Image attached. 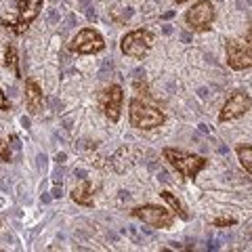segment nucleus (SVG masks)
I'll list each match as a JSON object with an SVG mask.
<instances>
[{"label": "nucleus", "mask_w": 252, "mask_h": 252, "mask_svg": "<svg viewBox=\"0 0 252 252\" xmlns=\"http://www.w3.org/2000/svg\"><path fill=\"white\" fill-rule=\"evenodd\" d=\"M130 124L135 126V128H156V126H160L164 122V114L160 109H156L152 105H145L143 101L139 99H132L130 101Z\"/></svg>", "instance_id": "nucleus-1"}, {"label": "nucleus", "mask_w": 252, "mask_h": 252, "mask_svg": "<svg viewBox=\"0 0 252 252\" xmlns=\"http://www.w3.org/2000/svg\"><path fill=\"white\" fill-rule=\"evenodd\" d=\"M164 158L175 166L183 177H195L198 172L206 166V160L202 156H193V154H185L179 152V149H164Z\"/></svg>", "instance_id": "nucleus-2"}, {"label": "nucleus", "mask_w": 252, "mask_h": 252, "mask_svg": "<svg viewBox=\"0 0 252 252\" xmlns=\"http://www.w3.org/2000/svg\"><path fill=\"white\" fill-rule=\"evenodd\" d=\"M154 44V34L147 30H135L122 38V53L132 59H143Z\"/></svg>", "instance_id": "nucleus-3"}, {"label": "nucleus", "mask_w": 252, "mask_h": 252, "mask_svg": "<svg viewBox=\"0 0 252 252\" xmlns=\"http://www.w3.org/2000/svg\"><path fill=\"white\" fill-rule=\"evenodd\" d=\"M227 61L233 69L252 67V30L246 40H229L227 42Z\"/></svg>", "instance_id": "nucleus-4"}, {"label": "nucleus", "mask_w": 252, "mask_h": 252, "mask_svg": "<svg viewBox=\"0 0 252 252\" xmlns=\"http://www.w3.org/2000/svg\"><path fill=\"white\" fill-rule=\"evenodd\" d=\"M212 19H215V6L210 0H202V2L193 4V9H189L185 15V21L191 30H208Z\"/></svg>", "instance_id": "nucleus-5"}, {"label": "nucleus", "mask_w": 252, "mask_h": 252, "mask_svg": "<svg viewBox=\"0 0 252 252\" xmlns=\"http://www.w3.org/2000/svg\"><path fill=\"white\" fill-rule=\"evenodd\" d=\"M132 217L141 219L143 223L152 225V227H164V229H168V227H172V223H175V217L160 206H139L132 210Z\"/></svg>", "instance_id": "nucleus-6"}, {"label": "nucleus", "mask_w": 252, "mask_h": 252, "mask_svg": "<svg viewBox=\"0 0 252 252\" xmlns=\"http://www.w3.org/2000/svg\"><path fill=\"white\" fill-rule=\"evenodd\" d=\"M105 49V42L101 38L99 32L94 30H80L76 34V38L72 40V51L76 53H82V55H91V53H99Z\"/></svg>", "instance_id": "nucleus-7"}, {"label": "nucleus", "mask_w": 252, "mask_h": 252, "mask_svg": "<svg viewBox=\"0 0 252 252\" xmlns=\"http://www.w3.org/2000/svg\"><path fill=\"white\" fill-rule=\"evenodd\" d=\"M122 89L118 84L109 86V89H105L103 93L99 94V105L101 109H103V114L109 118L112 122H118V118H120V107H122Z\"/></svg>", "instance_id": "nucleus-8"}, {"label": "nucleus", "mask_w": 252, "mask_h": 252, "mask_svg": "<svg viewBox=\"0 0 252 252\" xmlns=\"http://www.w3.org/2000/svg\"><path fill=\"white\" fill-rule=\"evenodd\" d=\"M252 105V101L246 93H235L233 97L227 99V103L223 107V112H220L219 120L220 122H227V120H233V118H240L244 112H248Z\"/></svg>", "instance_id": "nucleus-9"}, {"label": "nucleus", "mask_w": 252, "mask_h": 252, "mask_svg": "<svg viewBox=\"0 0 252 252\" xmlns=\"http://www.w3.org/2000/svg\"><path fill=\"white\" fill-rule=\"evenodd\" d=\"M17 9H19V17H17L19 28H17V32H23L28 28V23H32L38 15H40L42 0H19Z\"/></svg>", "instance_id": "nucleus-10"}, {"label": "nucleus", "mask_w": 252, "mask_h": 252, "mask_svg": "<svg viewBox=\"0 0 252 252\" xmlns=\"http://www.w3.org/2000/svg\"><path fill=\"white\" fill-rule=\"evenodd\" d=\"M26 103H28L30 114H38L42 109V93L34 80L26 82Z\"/></svg>", "instance_id": "nucleus-11"}, {"label": "nucleus", "mask_w": 252, "mask_h": 252, "mask_svg": "<svg viewBox=\"0 0 252 252\" xmlns=\"http://www.w3.org/2000/svg\"><path fill=\"white\" fill-rule=\"evenodd\" d=\"M72 198H74L78 204H82V206H91V204H93V187H91L89 181L82 179V183L74 189Z\"/></svg>", "instance_id": "nucleus-12"}, {"label": "nucleus", "mask_w": 252, "mask_h": 252, "mask_svg": "<svg viewBox=\"0 0 252 252\" xmlns=\"http://www.w3.org/2000/svg\"><path fill=\"white\" fill-rule=\"evenodd\" d=\"M238 158L242 166L252 175V147L250 145H238Z\"/></svg>", "instance_id": "nucleus-13"}, {"label": "nucleus", "mask_w": 252, "mask_h": 252, "mask_svg": "<svg viewBox=\"0 0 252 252\" xmlns=\"http://www.w3.org/2000/svg\"><path fill=\"white\" fill-rule=\"evenodd\" d=\"M162 198H164V200H166V202L170 204V208L175 210V212H177V215H179L181 219H185V220L189 219V215H187V212H185V208H183V204H181V202H179V200H177V198H175V195H172L170 191H162Z\"/></svg>", "instance_id": "nucleus-14"}, {"label": "nucleus", "mask_w": 252, "mask_h": 252, "mask_svg": "<svg viewBox=\"0 0 252 252\" xmlns=\"http://www.w3.org/2000/svg\"><path fill=\"white\" fill-rule=\"evenodd\" d=\"M6 65L13 67L15 76H19V61H17V55H15L13 46H9V49H6Z\"/></svg>", "instance_id": "nucleus-15"}, {"label": "nucleus", "mask_w": 252, "mask_h": 252, "mask_svg": "<svg viewBox=\"0 0 252 252\" xmlns=\"http://www.w3.org/2000/svg\"><path fill=\"white\" fill-rule=\"evenodd\" d=\"M0 160L4 162L11 160V149H9V143H4V141H0Z\"/></svg>", "instance_id": "nucleus-16"}, {"label": "nucleus", "mask_w": 252, "mask_h": 252, "mask_svg": "<svg viewBox=\"0 0 252 252\" xmlns=\"http://www.w3.org/2000/svg\"><path fill=\"white\" fill-rule=\"evenodd\" d=\"M112 69H114V61H112V59L103 61V67H101V72H99V78H105V74L112 72Z\"/></svg>", "instance_id": "nucleus-17"}, {"label": "nucleus", "mask_w": 252, "mask_h": 252, "mask_svg": "<svg viewBox=\"0 0 252 252\" xmlns=\"http://www.w3.org/2000/svg\"><path fill=\"white\" fill-rule=\"evenodd\" d=\"M0 109H11V103H9V99L4 97L2 89H0Z\"/></svg>", "instance_id": "nucleus-18"}, {"label": "nucleus", "mask_w": 252, "mask_h": 252, "mask_svg": "<svg viewBox=\"0 0 252 252\" xmlns=\"http://www.w3.org/2000/svg\"><path fill=\"white\" fill-rule=\"evenodd\" d=\"M46 160H49V158H46L44 154H40V156H38V168H40L42 172L46 170Z\"/></svg>", "instance_id": "nucleus-19"}, {"label": "nucleus", "mask_w": 252, "mask_h": 252, "mask_svg": "<svg viewBox=\"0 0 252 252\" xmlns=\"http://www.w3.org/2000/svg\"><path fill=\"white\" fill-rule=\"evenodd\" d=\"M158 179H160V181H164V183H168V181H170V177H168V172L166 170H158Z\"/></svg>", "instance_id": "nucleus-20"}, {"label": "nucleus", "mask_w": 252, "mask_h": 252, "mask_svg": "<svg viewBox=\"0 0 252 252\" xmlns=\"http://www.w3.org/2000/svg\"><path fill=\"white\" fill-rule=\"evenodd\" d=\"M74 23H76V15H69L67 21H65V26H63V28L69 30V28H74Z\"/></svg>", "instance_id": "nucleus-21"}, {"label": "nucleus", "mask_w": 252, "mask_h": 252, "mask_svg": "<svg viewBox=\"0 0 252 252\" xmlns=\"http://www.w3.org/2000/svg\"><path fill=\"white\" fill-rule=\"evenodd\" d=\"M49 21H51V23H57V21H59V13H57V9H53V11H51Z\"/></svg>", "instance_id": "nucleus-22"}, {"label": "nucleus", "mask_w": 252, "mask_h": 252, "mask_svg": "<svg viewBox=\"0 0 252 252\" xmlns=\"http://www.w3.org/2000/svg\"><path fill=\"white\" fill-rule=\"evenodd\" d=\"M53 198H61V183H57L53 187Z\"/></svg>", "instance_id": "nucleus-23"}, {"label": "nucleus", "mask_w": 252, "mask_h": 252, "mask_svg": "<svg viewBox=\"0 0 252 252\" xmlns=\"http://www.w3.org/2000/svg\"><path fill=\"white\" fill-rule=\"evenodd\" d=\"M198 97L200 99H208V89H204V86H202V89H198Z\"/></svg>", "instance_id": "nucleus-24"}, {"label": "nucleus", "mask_w": 252, "mask_h": 252, "mask_svg": "<svg viewBox=\"0 0 252 252\" xmlns=\"http://www.w3.org/2000/svg\"><path fill=\"white\" fill-rule=\"evenodd\" d=\"M181 40H183V42H191V36H189L187 32H183V34H181Z\"/></svg>", "instance_id": "nucleus-25"}, {"label": "nucleus", "mask_w": 252, "mask_h": 252, "mask_svg": "<svg viewBox=\"0 0 252 252\" xmlns=\"http://www.w3.org/2000/svg\"><path fill=\"white\" fill-rule=\"evenodd\" d=\"M172 17H175V11H166L162 15V19H172Z\"/></svg>", "instance_id": "nucleus-26"}, {"label": "nucleus", "mask_w": 252, "mask_h": 252, "mask_svg": "<svg viewBox=\"0 0 252 252\" xmlns=\"http://www.w3.org/2000/svg\"><path fill=\"white\" fill-rule=\"evenodd\" d=\"M55 160H57V164H63V162H65V154H57Z\"/></svg>", "instance_id": "nucleus-27"}, {"label": "nucleus", "mask_w": 252, "mask_h": 252, "mask_svg": "<svg viewBox=\"0 0 252 252\" xmlns=\"http://www.w3.org/2000/svg\"><path fill=\"white\" fill-rule=\"evenodd\" d=\"M162 32H164V34H172V26H164Z\"/></svg>", "instance_id": "nucleus-28"}, {"label": "nucleus", "mask_w": 252, "mask_h": 252, "mask_svg": "<svg viewBox=\"0 0 252 252\" xmlns=\"http://www.w3.org/2000/svg\"><path fill=\"white\" fill-rule=\"evenodd\" d=\"M74 175H78V177H80V179H86V172H84V170H76V172H74Z\"/></svg>", "instance_id": "nucleus-29"}, {"label": "nucleus", "mask_w": 252, "mask_h": 252, "mask_svg": "<svg viewBox=\"0 0 252 252\" xmlns=\"http://www.w3.org/2000/svg\"><path fill=\"white\" fill-rule=\"evenodd\" d=\"M219 152H220V154H227V152H229V149H227L225 145H219Z\"/></svg>", "instance_id": "nucleus-30"}, {"label": "nucleus", "mask_w": 252, "mask_h": 252, "mask_svg": "<svg viewBox=\"0 0 252 252\" xmlns=\"http://www.w3.org/2000/svg\"><path fill=\"white\" fill-rule=\"evenodd\" d=\"M175 2H177V4H181V2H187V0H175Z\"/></svg>", "instance_id": "nucleus-31"}, {"label": "nucleus", "mask_w": 252, "mask_h": 252, "mask_svg": "<svg viewBox=\"0 0 252 252\" xmlns=\"http://www.w3.org/2000/svg\"><path fill=\"white\" fill-rule=\"evenodd\" d=\"M248 2H250V4H252V0H248Z\"/></svg>", "instance_id": "nucleus-32"}]
</instances>
